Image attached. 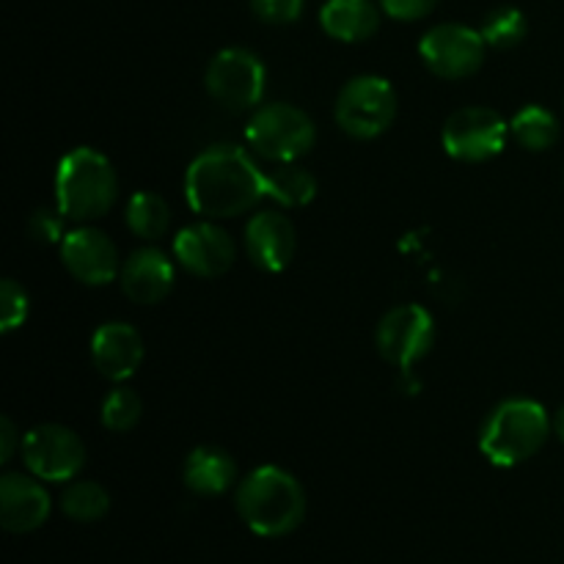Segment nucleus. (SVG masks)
<instances>
[{
  "label": "nucleus",
  "mask_w": 564,
  "mask_h": 564,
  "mask_svg": "<svg viewBox=\"0 0 564 564\" xmlns=\"http://www.w3.org/2000/svg\"><path fill=\"white\" fill-rule=\"evenodd\" d=\"M383 11L389 17L400 22H416L424 20L427 14H433V9L438 6V0H380Z\"/></svg>",
  "instance_id": "obj_29"
},
{
  "label": "nucleus",
  "mask_w": 564,
  "mask_h": 564,
  "mask_svg": "<svg viewBox=\"0 0 564 564\" xmlns=\"http://www.w3.org/2000/svg\"><path fill=\"white\" fill-rule=\"evenodd\" d=\"M510 127L494 108H460L446 119L444 149L460 163H485L501 154Z\"/></svg>",
  "instance_id": "obj_10"
},
{
  "label": "nucleus",
  "mask_w": 564,
  "mask_h": 564,
  "mask_svg": "<svg viewBox=\"0 0 564 564\" xmlns=\"http://www.w3.org/2000/svg\"><path fill=\"white\" fill-rule=\"evenodd\" d=\"M50 510H53V501H50L42 479L17 471L0 477V523L6 532H36L50 518Z\"/></svg>",
  "instance_id": "obj_14"
},
{
  "label": "nucleus",
  "mask_w": 564,
  "mask_h": 564,
  "mask_svg": "<svg viewBox=\"0 0 564 564\" xmlns=\"http://www.w3.org/2000/svg\"><path fill=\"white\" fill-rule=\"evenodd\" d=\"M61 246V259L64 268L75 275L80 284L88 286H105L121 273L119 251L110 242L105 231L94 229V226L83 224L77 229L66 231Z\"/></svg>",
  "instance_id": "obj_13"
},
{
  "label": "nucleus",
  "mask_w": 564,
  "mask_h": 564,
  "mask_svg": "<svg viewBox=\"0 0 564 564\" xmlns=\"http://www.w3.org/2000/svg\"><path fill=\"white\" fill-rule=\"evenodd\" d=\"M119 196V176L102 152L77 147L55 171V209L72 224H91L110 213Z\"/></svg>",
  "instance_id": "obj_3"
},
{
  "label": "nucleus",
  "mask_w": 564,
  "mask_h": 564,
  "mask_svg": "<svg viewBox=\"0 0 564 564\" xmlns=\"http://www.w3.org/2000/svg\"><path fill=\"white\" fill-rule=\"evenodd\" d=\"M17 444H20V438H17L14 422L9 416H3L0 419V463H9L14 457Z\"/></svg>",
  "instance_id": "obj_30"
},
{
  "label": "nucleus",
  "mask_w": 564,
  "mask_h": 564,
  "mask_svg": "<svg viewBox=\"0 0 564 564\" xmlns=\"http://www.w3.org/2000/svg\"><path fill=\"white\" fill-rule=\"evenodd\" d=\"M375 341H378L380 356L389 364H394L400 369L413 367V364L427 356L435 341L433 314L424 306H416V303L391 308L380 319Z\"/></svg>",
  "instance_id": "obj_11"
},
{
  "label": "nucleus",
  "mask_w": 564,
  "mask_h": 564,
  "mask_svg": "<svg viewBox=\"0 0 564 564\" xmlns=\"http://www.w3.org/2000/svg\"><path fill=\"white\" fill-rule=\"evenodd\" d=\"M242 523L259 538H284L306 518V494L290 471L259 466L240 482L235 496Z\"/></svg>",
  "instance_id": "obj_2"
},
{
  "label": "nucleus",
  "mask_w": 564,
  "mask_h": 564,
  "mask_svg": "<svg viewBox=\"0 0 564 564\" xmlns=\"http://www.w3.org/2000/svg\"><path fill=\"white\" fill-rule=\"evenodd\" d=\"M510 135L529 152H545L560 141V119L540 105H527L512 116Z\"/></svg>",
  "instance_id": "obj_20"
},
{
  "label": "nucleus",
  "mask_w": 564,
  "mask_h": 564,
  "mask_svg": "<svg viewBox=\"0 0 564 564\" xmlns=\"http://www.w3.org/2000/svg\"><path fill=\"white\" fill-rule=\"evenodd\" d=\"M141 397L132 389H127V386H119V389H113L102 400V424L110 433H130V430L141 422Z\"/></svg>",
  "instance_id": "obj_25"
},
{
  "label": "nucleus",
  "mask_w": 564,
  "mask_h": 564,
  "mask_svg": "<svg viewBox=\"0 0 564 564\" xmlns=\"http://www.w3.org/2000/svg\"><path fill=\"white\" fill-rule=\"evenodd\" d=\"M551 419L534 400H505L490 411L479 433V452L499 468H516L532 460L551 435Z\"/></svg>",
  "instance_id": "obj_4"
},
{
  "label": "nucleus",
  "mask_w": 564,
  "mask_h": 564,
  "mask_svg": "<svg viewBox=\"0 0 564 564\" xmlns=\"http://www.w3.org/2000/svg\"><path fill=\"white\" fill-rule=\"evenodd\" d=\"M110 510V494L94 479H77L61 494V512L77 523L102 521Z\"/></svg>",
  "instance_id": "obj_22"
},
{
  "label": "nucleus",
  "mask_w": 564,
  "mask_h": 564,
  "mask_svg": "<svg viewBox=\"0 0 564 564\" xmlns=\"http://www.w3.org/2000/svg\"><path fill=\"white\" fill-rule=\"evenodd\" d=\"M28 319V295L14 279H6L0 284V330L11 334V330L22 328Z\"/></svg>",
  "instance_id": "obj_26"
},
{
  "label": "nucleus",
  "mask_w": 564,
  "mask_h": 564,
  "mask_svg": "<svg viewBox=\"0 0 564 564\" xmlns=\"http://www.w3.org/2000/svg\"><path fill=\"white\" fill-rule=\"evenodd\" d=\"M319 25L345 44L367 42L380 28V11L372 0H328L319 9Z\"/></svg>",
  "instance_id": "obj_19"
},
{
  "label": "nucleus",
  "mask_w": 564,
  "mask_h": 564,
  "mask_svg": "<svg viewBox=\"0 0 564 564\" xmlns=\"http://www.w3.org/2000/svg\"><path fill=\"white\" fill-rule=\"evenodd\" d=\"M185 198L204 218H237L268 198V174L242 147L218 143L187 165Z\"/></svg>",
  "instance_id": "obj_1"
},
{
  "label": "nucleus",
  "mask_w": 564,
  "mask_h": 564,
  "mask_svg": "<svg viewBox=\"0 0 564 564\" xmlns=\"http://www.w3.org/2000/svg\"><path fill=\"white\" fill-rule=\"evenodd\" d=\"M253 14L270 25H290L301 17L303 0H251Z\"/></svg>",
  "instance_id": "obj_27"
},
{
  "label": "nucleus",
  "mask_w": 564,
  "mask_h": 564,
  "mask_svg": "<svg viewBox=\"0 0 564 564\" xmlns=\"http://www.w3.org/2000/svg\"><path fill=\"white\" fill-rule=\"evenodd\" d=\"M22 463L42 482H69L86 466V446L64 424H39L22 438Z\"/></svg>",
  "instance_id": "obj_8"
},
{
  "label": "nucleus",
  "mask_w": 564,
  "mask_h": 564,
  "mask_svg": "<svg viewBox=\"0 0 564 564\" xmlns=\"http://www.w3.org/2000/svg\"><path fill=\"white\" fill-rule=\"evenodd\" d=\"M174 257L182 268L198 279H218L235 264L237 246L229 231L213 220L185 226L174 237Z\"/></svg>",
  "instance_id": "obj_12"
},
{
  "label": "nucleus",
  "mask_w": 564,
  "mask_h": 564,
  "mask_svg": "<svg viewBox=\"0 0 564 564\" xmlns=\"http://www.w3.org/2000/svg\"><path fill=\"white\" fill-rule=\"evenodd\" d=\"M529 25L527 17H523L521 9H512V6H501V9H494L488 17L482 20V33L485 44L496 50H510L518 47L527 36Z\"/></svg>",
  "instance_id": "obj_24"
},
{
  "label": "nucleus",
  "mask_w": 564,
  "mask_h": 564,
  "mask_svg": "<svg viewBox=\"0 0 564 564\" xmlns=\"http://www.w3.org/2000/svg\"><path fill=\"white\" fill-rule=\"evenodd\" d=\"M246 141L259 158L270 163H295L317 143V127L301 108L273 102L259 108L246 127Z\"/></svg>",
  "instance_id": "obj_5"
},
{
  "label": "nucleus",
  "mask_w": 564,
  "mask_h": 564,
  "mask_svg": "<svg viewBox=\"0 0 564 564\" xmlns=\"http://www.w3.org/2000/svg\"><path fill=\"white\" fill-rule=\"evenodd\" d=\"M551 424H554V433L560 435V438L564 441V405L560 408V411L554 413V422H551Z\"/></svg>",
  "instance_id": "obj_31"
},
{
  "label": "nucleus",
  "mask_w": 564,
  "mask_h": 564,
  "mask_svg": "<svg viewBox=\"0 0 564 564\" xmlns=\"http://www.w3.org/2000/svg\"><path fill=\"white\" fill-rule=\"evenodd\" d=\"M64 215L55 209V213H50V209H39V213H33L31 224H28V235L33 237L36 242H61L64 240Z\"/></svg>",
  "instance_id": "obj_28"
},
{
  "label": "nucleus",
  "mask_w": 564,
  "mask_h": 564,
  "mask_svg": "<svg viewBox=\"0 0 564 564\" xmlns=\"http://www.w3.org/2000/svg\"><path fill=\"white\" fill-rule=\"evenodd\" d=\"M485 39L482 33L457 22L430 28L419 42L424 66L444 80H463L479 72L485 64Z\"/></svg>",
  "instance_id": "obj_9"
},
{
  "label": "nucleus",
  "mask_w": 564,
  "mask_h": 564,
  "mask_svg": "<svg viewBox=\"0 0 564 564\" xmlns=\"http://www.w3.org/2000/svg\"><path fill=\"white\" fill-rule=\"evenodd\" d=\"M268 86V69L262 58L246 47H226L209 61L207 91L215 102L229 110L257 108Z\"/></svg>",
  "instance_id": "obj_7"
},
{
  "label": "nucleus",
  "mask_w": 564,
  "mask_h": 564,
  "mask_svg": "<svg viewBox=\"0 0 564 564\" xmlns=\"http://www.w3.org/2000/svg\"><path fill=\"white\" fill-rule=\"evenodd\" d=\"M91 361L102 378L124 383L143 364L141 334L127 323L99 325L91 336Z\"/></svg>",
  "instance_id": "obj_16"
},
{
  "label": "nucleus",
  "mask_w": 564,
  "mask_h": 564,
  "mask_svg": "<svg viewBox=\"0 0 564 564\" xmlns=\"http://www.w3.org/2000/svg\"><path fill=\"white\" fill-rule=\"evenodd\" d=\"M121 290L141 306H154L174 290V262L160 248H138L121 264Z\"/></svg>",
  "instance_id": "obj_17"
},
{
  "label": "nucleus",
  "mask_w": 564,
  "mask_h": 564,
  "mask_svg": "<svg viewBox=\"0 0 564 564\" xmlns=\"http://www.w3.org/2000/svg\"><path fill=\"white\" fill-rule=\"evenodd\" d=\"M295 226L275 209H262L246 226V253L264 273H281L295 259Z\"/></svg>",
  "instance_id": "obj_15"
},
{
  "label": "nucleus",
  "mask_w": 564,
  "mask_h": 564,
  "mask_svg": "<svg viewBox=\"0 0 564 564\" xmlns=\"http://www.w3.org/2000/svg\"><path fill=\"white\" fill-rule=\"evenodd\" d=\"M127 226L141 240H160L171 226V209L163 196L138 191L127 204Z\"/></svg>",
  "instance_id": "obj_23"
},
{
  "label": "nucleus",
  "mask_w": 564,
  "mask_h": 564,
  "mask_svg": "<svg viewBox=\"0 0 564 564\" xmlns=\"http://www.w3.org/2000/svg\"><path fill=\"white\" fill-rule=\"evenodd\" d=\"M317 196V180L306 169L295 163H284L268 174V198L286 209L306 207Z\"/></svg>",
  "instance_id": "obj_21"
},
{
  "label": "nucleus",
  "mask_w": 564,
  "mask_h": 564,
  "mask_svg": "<svg viewBox=\"0 0 564 564\" xmlns=\"http://www.w3.org/2000/svg\"><path fill=\"white\" fill-rule=\"evenodd\" d=\"M394 119L397 91L386 77H352L336 97V124L358 141H372L383 135Z\"/></svg>",
  "instance_id": "obj_6"
},
{
  "label": "nucleus",
  "mask_w": 564,
  "mask_h": 564,
  "mask_svg": "<svg viewBox=\"0 0 564 564\" xmlns=\"http://www.w3.org/2000/svg\"><path fill=\"white\" fill-rule=\"evenodd\" d=\"M187 490L196 496H220L237 482L235 457L218 446H198L187 455L182 468Z\"/></svg>",
  "instance_id": "obj_18"
}]
</instances>
